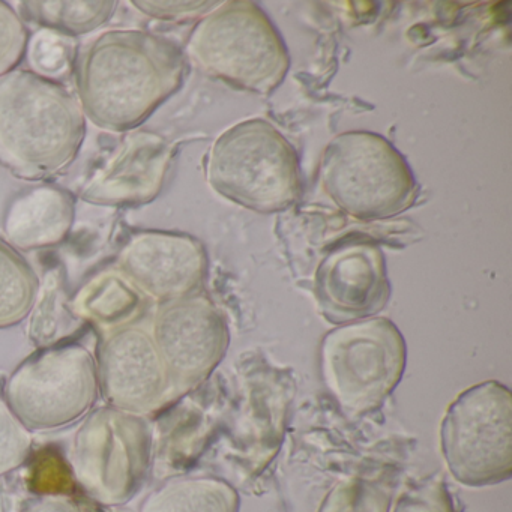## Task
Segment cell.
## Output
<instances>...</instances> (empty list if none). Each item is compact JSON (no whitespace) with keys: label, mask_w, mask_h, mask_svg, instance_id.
<instances>
[{"label":"cell","mask_w":512,"mask_h":512,"mask_svg":"<svg viewBox=\"0 0 512 512\" xmlns=\"http://www.w3.org/2000/svg\"><path fill=\"white\" fill-rule=\"evenodd\" d=\"M185 59L167 38L140 29L104 32L76 68L83 115L101 130L142 125L184 82Z\"/></svg>","instance_id":"1"},{"label":"cell","mask_w":512,"mask_h":512,"mask_svg":"<svg viewBox=\"0 0 512 512\" xmlns=\"http://www.w3.org/2000/svg\"><path fill=\"white\" fill-rule=\"evenodd\" d=\"M82 107L61 83L31 70L0 77V166L25 181L61 175L82 148Z\"/></svg>","instance_id":"2"},{"label":"cell","mask_w":512,"mask_h":512,"mask_svg":"<svg viewBox=\"0 0 512 512\" xmlns=\"http://www.w3.org/2000/svg\"><path fill=\"white\" fill-rule=\"evenodd\" d=\"M188 53L209 76L253 94H271L289 70L284 41L253 2H226L203 17Z\"/></svg>","instance_id":"4"},{"label":"cell","mask_w":512,"mask_h":512,"mask_svg":"<svg viewBox=\"0 0 512 512\" xmlns=\"http://www.w3.org/2000/svg\"><path fill=\"white\" fill-rule=\"evenodd\" d=\"M391 491L368 479L340 481L329 490L317 512H388Z\"/></svg>","instance_id":"21"},{"label":"cell","mask_w":512,"mask_h":512,"mask_svg":"<svg viewBox=\"0 0 512 512\" xmlns=\"http://www.w3.org/2000/svg\"><path fill=\"white\" fill-rule=\"evenodd\" d=\"M152 458L145 416L115 407L91 410L71 443L70 464L86 493L107 506L124 505L142 488Z\"/></svg>","instance_id":"9"},{"label":"cell","mask_w":512,"mask_h":512,"mask_svg":"<svg viewBox=\"0 0 512 512\" xmlns=\"http://www.w3.org/2000/svg\"><path fill=\"white\" fill-rule=\"evenodd\" d=\"M133 7L152 19L179 22L208 13L214 2H163V0H133Z\"/></svg>","instance_id":"25"},{"label":"cell","mask_w":512,"mask_h":512,"mask_svg":"<svg viewBox=\"0 0 512 512\" xmlns=\"http://www.w3.org/2000/svg\"><path fill=\"white\" fill-rule=\"evenodd\" d=\"M151 335L175 389L208 379L229 346L223 313L197 293L160 304Z\"/></svg>","instance_id":"10"},{"label":"cell","mask_w":512,"mask_h":512,"mask_svg":"<svg viewBox=\"0 0 512 512\" xmlns=\"http://www.w3.org/2000/svg\"><path fill=\"white\" fill-rule=\"evenodd\" d=\"M323 190L358 220H383L409 209L418 185L403 155L379 134L352 131L323 152Z\"/></svg>","instance_id":"5"},{"label":"cell","mask_w":512,"mask_h":512,"mask_svg":"<svg viewBox=\"0 0 512 512\" xmlns=\"http://www.w3.org/2000/svg\"><path fill=\"white\" fill-rule=\"evenodd\" d=\"M391 512H455V506L443 479L433 476L401 494Z\"/></svg>","instance_id":"24"},{"label":"cell","mask_w":512,"mask_h":512,"mask_svg":"<svg viewBox=\"0 0 512 512\" xmlns=\"http://www.w3.org/2000/svg\"><path fill=\"white\" fill-rule=\"evenodd\" d=\"M40 278L19 250L0 238V329L22 323L37 304Z\"/></svg>","instance_id":"19"},{"label":"cell","mask_w":512,"mask_h":512,"mask_svg":"<svg viewBox=\"0 0 512 512\" xmlns=\"http://www.w3.org/2000/svg\"><path fill=\"white\" fill-rule=\"evenodd\" d=\"M76 218V200L70 191L53 185L28 188L11 199L5 209V241L16 250L55 247L67 239Z\"/></svg>","instance_id":"15"},{"label":"cell","mask_w":512,"mask_h":512,"mask_svg":"<svg viewBox=\"0 0 512 512\" xmlns=\"http://www.w3.org/2000/svg\"><path fill=\"white\" fill-rule=\"evenodd\" d=\"M118 266L142 295L163 304L196 295L208 272V256L193 236L146 230L128 239Z\"/></svg>","instance_id":"12"},{"label":"cell","mask_w":512,"mask_h":512,"mask_svg":"<svg viewBox=\"0 0 512 512\" xmlns=\"http://www.w3.org/2000/svg\"><path fill=\"white\" fill-rule=\"evenodd\" d=\"M31 433L0 395V476L26 463L32 449Z\"/></svg>","instance_id":"22"},{"label":"cell","mask_w":512,"mask_h":512,"mask_svg":"<svg viewBox=\"0 0 512 512\" xmlns=\"http://www.w3.org/2000/svg\"><path fill=\"white\" fill-rule=\"evenodd\" d=\"M173 148L166 139L139 131L130 134L82 191L85 202L101 206H139L163 190Z\"/></svg>","instance_id":"14"},{"label":"cell","mask_w":512,"mask_h":512,"mask_svg":"<svg viewBox=\"0 0 512 512\" xmlns=\"http://www.w3.org/2000/svg\"><path fill=\"white\" fill-rule=\"evenodd\" d=\"M29 31L17 11L0 0V77L16 70L26 56Z\"/></svg>","instance_id":"23"},{"label":"cell","mask_w":512,"mask_h":512,"mask_svg":"<svg viewBox=\"0 0 512 512\" xmlns=\"http://www.w3.org/2000/svg\"><path fill=\"white\" fill-rule=\"evenodd\" d=\"M443 460L455 481L487 487L512 475V395L496 380L478 383L449 404L440 424Z\"/></svg>","instance_id":"8"},{"label":"cell","mask_w":512,"mask_h":512,"mask_svg":"<svg viewBox=\"0 0 512 512\" xmlns=\"http://www.w3.org/2000/svg\"><path fill=\"white\" fill-rule=\"evenodd\" d=\"M100 397L95 355L80 343L32 353L10 374L8 406L29 431H53L82 421Z\"/></svg>","instance_id":"7"},{"label":"cell","mask_w":512,"mask_h":512,"mask_svg":"<svg viewBox=\"0 0 512 512\" xmlns=\"http://www.w3.org/2000/svg\"><path fill=\"white\" fill-rule=\"evenodd\" d=\"M22 20L37 23L43 29L62 32L76 37L97 31L106 25L116 13L118 2L115 0H82V2H20Z\"/></svg>","instance_id":"18"},{"label":"cell","mask_w":512,"mask_h":512,"mask_svg":"<svg viewBox=\"0 0 512 512\" xmlns=\"http://www.w3.org/2000/svg\"><path fill=\"white\" fill-rule=\"evenodd\" d=\"M206 175L220 196L260 214L290 208L301 187L295 149L262 119L224 131L209 152Z\"/></svg>","instance_id":"3"},{"label":"cell","mask_w":512,"mask_h":512,"mask_svg":"<svg viewBox=\"0 0 512 512\" xmlns=\"http://www.w3.org/2000/svg\"><path fill=\"white\" fill-rule=\"evenodd\" d=\"M95 361L100 395L115 409L145 416L175 389L151 332L142 326L112 329L101 340Z\"/></svg>","instance_id":"11"},{"label":"cell","mask_w":512,"mask_h":512,"mask_svg":"<svg viewBox=\"0 0 512 512\" xmlns=\"http://www.w3.org/2000/svg\"><path fill=\"white\" fill-rule=\"evenodd\" d=\"M22 512H82V509L68 497L43 496L29 502Z\"/></svg>","instance_id":"26"},{"label":"cell","mask_w":512,"mask_h":512,"mask_svg":"<svg viewBox=\"0 0 512 512\" xmlns=\"http://www.w3.org/2000/svg\"><path fill=\"white\" fill-rule=\"evenodd\" d=\"M406 368V343L391 320H356L332 329L320 344L323 383L341 409L364 415L382 406Z\"/></svg>","instance_id":"6"},{"label":"cell","mask_w":512,"mask_h":512,"mask_svg":"<svg viewBox=\"0 0 512 512\" xmlns=\"http://www.w3.org/2000/svg\"><path fill=\"white\" fill-rule=\"evenodd\" d=\"M239 494L214 476H176L152 490L139 512H238Z\"/></svg>","instance_id":"16"},{"label":"cell","mask_w":512,"mask_h":512,"mask_svg":"<svg viewBox=\"0 0 512 512\" xmlns=\"http://www.w3.org/2000/svg\"><path fill=\"white\" fill-rule=\"evenodd\" d=\"M26 56L35 74L59 83L73 73L77 41L62 32L41 29L34 37L29 38Z\"/></svg>","instance_id":"20"},{"label":"cell","mask_w":512,"mask_h":512,"mask_svg":"<svg viewBox=\"0 0 512 512\" xmlns=\"http://www.w3.org/2000/svg\"><path fill=\"white\" fill-rule=\"evenodd\" d=\"M142 293L122 274L104 272L89 281L73 301V313L112 329L131 325L142 311Z\"/></svg>","instance_id":"17"},{"label":"cell","mask_w":512,"mask_h":512,"mask_svg":"<svg viewBox=\"0 0 512 512\" xmlns=\"http://www.w3.org/2000/svg\"><path fill=\"white\" fill-rule=\"evenodd\" d=\"M389 295L385 259L376 245H341L317 269V302L329 322L368 319L385 307Z\"/></svg>","instance_id":"13"}]
</instances>
